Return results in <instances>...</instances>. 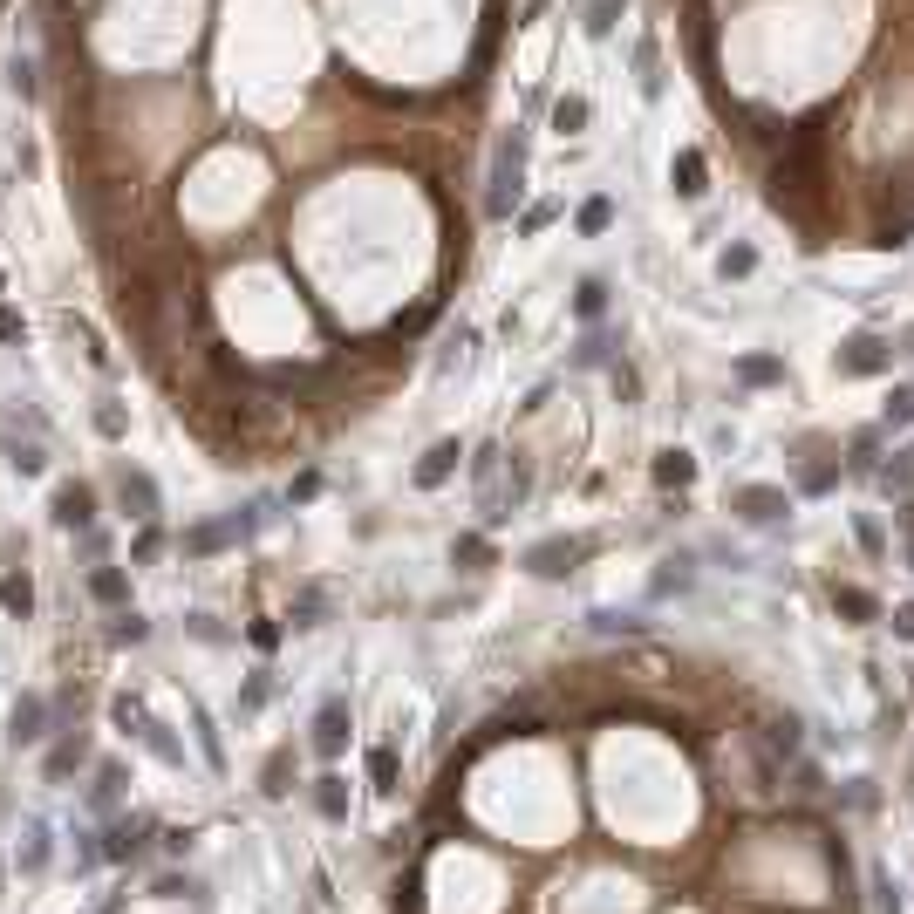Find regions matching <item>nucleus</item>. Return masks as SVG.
Returning <instances> with one entry per match:
<instances>
[{
	"instance_id": "21",
	"label": "nucleus",
	"mask_w": 914,
	"mask_h": 914,
	"mask_svg": "<svg viewBox=\"0 0 914 914\" xmlns=\"http://www.w3.org/2000/svg\"><path fill=\"white\" fill-rule=\"evenodd\" d=\"M669 178H676V191H683V198H703V151H676Z\"/></svg>"
},
{
	"instance_id": "49",
	"label": "nucleus",
	"mask_w": 914,
	"mask_h": 914,
	"mask_svg": "<svg viewBox=\"0 0 914 914\" xmlns=\"http://www.w3.org/2000/svg\"><path fill=\"white\" fill-rule=\"evenodd\" d=\"M0 812H7V792H0Z\"/></svg>"
},
{
	"instance_id": "50",
	"label": "nucleus",
	"mask_w": 914,
	"mask_h": 914,
	"mask_svg": "<svg viewBox=\"0 0 914 914\" xmlns=\"http://www.w3.org/2000/svg\"><path fill=\"white\" fill-rule=\"evenodd\" d=\"M0 287H7V280H0Z\"/></svg>"
},
{
	"instance_id": "37",
	"label": "nucleus",
	"mask_w": 914,
	"mask_h": 914,
	"mask_svg": "<svg viewBox=\"0 0 914 914\" xmlns=\"http://www.w3.org/2000/svg\"><path fill=\"white\" fill-rule=\"evenodd\" d=\"M887 423H914V389H894V396H887Z\"/></svg>"
},
{
	"instance_id": "47",
	"label": "nucleus",
	"mask_w": 914,
	"mask_h": 914,
	"mask_svg": "<svg viewBox=\"0 0 914 914\" xmlns=\"http://www.w3.org/2000/svg\"><path fill=\"white\" fill-rule=\"evenodd\" d=\"M0 887H7V860H0Z\"/></svg>"
},
{
	"instance_id": "5",
	"label": "nucleus",
	"mask_w": 914,
	"mask_h": 914,
	"mask_svg": "<svg viewBox=\"0 0 914 914\" xmlns=\"http://www.w3.org/2000/svg\"><path fill=\"white\" fill-rule=\"evenodd\" d=\"M48 519H55L62 533H89V526H96V485L62 478V485H55V498H48Z\"/></svg>"
},
{
	"instance_id": "6",
	"label": "nucleus",
	"mask_w": 914,
	"mask_h": 914,
	"mask_svg": "<svg viewBox=\"0 0 914 914\" xmlns=\"http://www.w3.org/2000/svg\"><path fill=\"white\" fill-rule=\"evenodd\" d=\"M587 553H594V539H539V546H526V573H539V580H567Z\"/></svg>"
},
{
	"instance_id": "33",
	"label": "nucleus",
	"mask_w": 914,
	"mask_h": 914,
	"mask_svg": "<svg viewBox=\"0 0 914 914\" xmlns=\"http://www.w3.org/2000/svg\"><path fill=\"white\" fill-rule=\"evenodd\" d=\"M614 21H621V0H594V14H587V35H614Z\"/></svg>"
},
{
	"instance_id": "23",
	"label": "nucleus",
	"mask_w": 914,
	"mask_h": 914,
	"mask_svg": "<svg viewBox=\"0 0 914 914\" xmlns=\"http://www.w3.org/2000/svg\"><path fill=\"white\" fill-rule=\"evenodd\" d=\"M110 642H116V648H137V642H151V621H144L137 608H123V614H116V628H110Z\"/></svg>"
},
{
	"instance_id": "36",
	"label": "nucleus",
	"mask_w": 914,
	"mask_h": 914,
	"mask_svg": "<svg viewBox=\"0 0 914 914\" xmlns=\"http://www.w3.org/2000/svg\"><path fill=\"white\" fill-rule=\"evenodd\" d=\"M689 587V560H669V573H655V594H676Z\"/></svg>"
},
{
	"instance_id": "14",
	"label": "nucleus",
	"mask_w": 914,
	"mask_h": 914,
	"mask_svg": "<svg viewBox=\"0 0 914 914\" xmlns=\"http://www.w3.org/2000/svg\"><path fill=\"white\" fill-rule=\"evenodd\" d=\"M0 457H7V471H21V478H41V471H48V444L14 437L7 423H0Z\"/></svg>"
},
{
	"instance_id": "25",
	"label": "nucleus",
	"mask_w": 914,
	"mask_h": 914,
	"mask_svg": "<svg viewBox=\"0 0 914 914\" xmlns=\"http://www.w3.org/2000/svg\"><path fill=\"white\" fill-rule=\"evenodd\" d=\"M737 382H785V362H778V355H744V362H737Z\"/></svg>"
},
{
	"instance_id": "16",
	"label": "nucleus",
	"mask_w": 914,
	"mask_h": 914,
	"mask_svg": "<svg viewBox=\"0 0 914 914\" xmlns=\"http://www.w3.org/2000/svg\"><path fill=\"white\" fill-rule=\"evenodd\" d=\"M0 608L14 614V621H28V614H35V580H28V567H7V573H0Z\"/></svg>"
},
{
	"instance_id": "31",
	"label": "nucleus",
	"mask_w": 914,
	"mask_h": 914,
	"mask_svg": "<svg viewBox=\"0 0 914 914\" xmlns=\"http://www.w3.org/2000/svg\"><path fill=\"white\" fill-rule=\"evenodd\" d=\"M587 123V96H560L553 103V130H580Z\"/></svg>"
},
{
	"instance_id": "17",
	"label": "nucleus",
	"mask_w": 914,
	"mask_h": 914,
	"mask_svg": "<svg viewBox=\"0 0 914 914\" xmlns=\"http://www.w3.org/2000/svg\"><path fill=\"white\" fill-rule=\"evenodd\" d=\"M191 730H198V751H205V764H212V778H226V737H219V724H212V710H191Z\"/></svg>"
},
{
	"instance_id": "42",
	"label": "nucleus",
	"mask_w": 914,
	"mask_h": 914,
	"mask_svg": "<svg viewBox=\"0 0 914 914\" xmlns=\"http://www.w3.org/2000/svg\"><path fill=\"white\" fill-rule=\"evenodd\" d=\"M21 335H28V321H21L14 307H0V342H21Z\"/></svg>"
},
{
	"instance_id": "12",
	"label": "nucleus",
	"mask_w": 914,
	"mask_h": 914,
	"mask_svg": "<svg viewBox=\"0 0 914 914\" xmlns=\"http://www.w3.org/2000/svg\"><path fill=\"white\" fill-rule=\"evenodd\" d=\"M116 498H123V512H130V519H157V512H164L157 478H151V471H130V464L116 471Z\"/></svg>"
},
{
	"instance_id": "44",
	"label": "nucleus",
	"mask_w": 914,
	"mask_h": 914,
	"mask_svg": "<svg viewBox=\"0 0 914 914\" xmlns=\"http://www.w3.org/2000/svg\"><path fill=\"white\" fill-rule=\"evenodd\" d=\"M253 648H280V628H273V621H253Z\"/></svg>"
},
{
	"instance_id": "28",
	"label": "nucleus",
	"mask_w": 914,
	"mask_h": 914,
	"mask_svg": "<svg viewBox=\"0 0 914 914\" xmlns=\"http://www.w3.org/2000/svg\"><path fill=\"white\" fill-rule=\"evenodd\" d=\"M608 226H614V198H587V205H580V232L594 239V232H608Z\"/></svg>"
},
{
	"instance_id": "34",
	"label": "nucleus",
	"mask_w": 914,
	"mask_h": 914,
	"mask_svg": "<svg viewBox=\"0 0 914 914\" xmlns=\"http://www.w3.org/2000/svg\"><path fill=\"white\" fill-rule=\"evenodd\" d=\"M96 430H103V437H123V430H130L123 403H96Z\"/></svg>"
},
{
	"instance_id": "3",
	"label": "nucleus",
	"mask_w": 914,
	"mask_h": 914,
	"mask_svg": "<svg viewBox=\"0 0 914 914\" xmlns=\"http://www.w3.org/2000/svg\"><path fill=\"white\" fill-rule=\"evenodd\" d=\"M519 178H526V130H512V137L498 144L492 191H485V212H492V219H505V212L519 205Z\"/></svg>"
},
{
	"instance_id": "10",
	"label": "nucleus",
	"mask_w": 914,
	"mask_h": 914,
	"mask_svg": "<svg viewBox=\"0 0 914 914\" xmlns=\"http://www.w3.org/2000/svg\"><path fill=\"white\" fill-rule=\"evenodd\" d=\"M307 744H314V758H342L348 751V703L342 696H328V703L314 710V737H307Z\"/></svg>"
},
{
	"instance_id": "18",
	"label": "nucleus",
	"mask_w": 914,
	"mask_h": 914,
	"mask_svg": "<svg viewBox=\"0 0 914 914\" xmlns=\"http://www.w3.org/2000/svg\"><path fill=\"white\" fill-rule=\"evenodd\" d=\"M151 901H205V880H198V874H178V867H171V874H157V880H151Z\"/></svg>"
},
{
	"instance_id": "39",
	"label": "nucleus",
	"mask_w": 914,
	"mask_h": 914,
	"mask_svg": "<svg viewBox=\"0 0 914 914\" xmlns=\"http://www.w3.org/2000/svg\"><path fill=\"white\" fill-rule=\"evenodd\" d=\"M853 533H860V546H867V553H887V533H880L874 519H853Z\"/></svg>"
},
{
	"instance_id": "26",
	"label": "nucleus",
	"mask_w": 914,
	"mask_h": 914,
	"mask_svg": "<svg viewBox=\"0 0 914 914\" xmlns=\"http://www.w3.org/2000/svg\"><path fill=\"white\" fill-rule=\"evenodd\" d=\"M601 307H608V280H580V294H573V314H580V321H601Z\"/></svg>"
},
{
	"instance_id": "32",
	"label": "nucleus",
	"mask_w": 914,
	"mask_h": 914,
	"mask_svg": "<svg viewBox=\"0 0 914 914\" xmlns=\"http://www.w3.org/2000/svg\"><path fill=\"white\" fill-rule=\"evenodd\" d=\"M369 778H376V792H389L396 785V751L382 744V751H369Z\"/></svg>"
},
{
	"instance_id": "35",
	"label": "nucleus",
	"mask_w": 914,
	"mask_h": 914,
	"mask_svg": "<svg viewBox=\"0 0 914 914\" xmlns=\"http://www.w3.org/2000/svg\"><path fill=\"white\" fill-rule=\"evenodd\" d=\"M157 553H164V533H157V519H151V526L137 533V546H130V560L144 567V560H157Z\"/></svg>"
},
{
	"instance_id": "1",
	"label": "nucleus",
	"mask_w": 914,
	"mask_h": 914,
	"mask_svg": "<svg viewBox=\"0 0 914 914\" xmlns=\"http://www.w3.org/2000/svg\"><path fill=\"white\" fill-rule=\"evenodd\" d=\"M110 724L123 730V737H137V744H144V751H151L164 771H185V744L171 737V724H157L151 710H144V696L116 689V696H110Z\"/></svg>"
},
{
	"instance_id": "11",
	"label": "nucleus",
	"mask_w": 914,
	"mask_h": 914,
	"mask_svg": "<svg viewBox=\"0 0 914 914\" xmlns=\"http://www.w3.org/2000/svg\"><path fill=\"white\" fill-rule=\"evenodd\" d=\"M730 512H744L751 526H771V519L792 512V498L778 492V485H737V492H730Z\"/></svg>"
},
{
	"instance_id": "20",
	"label": "nucleus",
	"mask_w": 914,
	"mask_h": 914,
	"mask_svg": "<svg viewBox=\"0 0 914 914\" xmlns=\"http://www.w3.org/2000/svg\"><path fill=\"white\" fill-rule=\"evenodd\" d=\"M314 812H321V819H335V826L348 819V785L335 778V771H328V778H314Z\"/></svg>"
},
{
	"instance_id": "9",
	"label": "nucleus",
	"mask_w": 914,
	"mask_h": 914,
	"mask_svg": "<svg viewBox=\"0 0 914 914\" xmlns=\"http://www.w3.org/2000/svg\"><path fill=\"white\" fill-rule=\"evenodd\" d=\"M14 867H21L28 880H41L48 867H55V826H48V819H28V826H21V846H14Z\"/></svg>"
},
{
	"instance_id": "13",
	"label": "nucleus",
	"mask_w": 914,
	"mask_h": 914,
	"mask_svg": "<svg viewBox=\"0 0 914 914\" xmlns=\"http://www.w3.org/2000/svg\"><path fill=\"white\" fill-rule=\"evenodd\" d=\"M894 362V348L880 342V335H853V342L839 348V376H880Z\"/></svg>"
},
{
	"instance_id": "27",
	"label": "nucleus",
	"mask_w": 914,
	"mask_h": 914,
	"mask_svg": "<svg viewBox=\"0 0 914 914\" xmlns=\"http://www.w3.org/2000/svg\"><path fill=\"white\" fill-rule=\"evenodd\" d=\"M833 608L853 614V621H874V594L867 587H833Z\"/></svg>"
},
{
	"instance_id": "48",
	"label": "nucleus",
	"mask_w": 914,
	"mask_h": 914,
	"mask_svg": "<svg viewBox=\"0 0 914 914\" xmlns=\"http://www.w3.org/2000/svg\"><path fill=\"white\" fill-rule=\"evenodd\" d=\"M908 355H914V328H908Z\"/></svg>"
},
{
	"instance_id": "29",
	"label": "nucleus",
	"mask_w": 914,
	"mask_h": 914,
	"mask_svg": "<svg viewBox=\"0 0 914 914\" xmlns=\"http://www.w3.org/2000/svg\"><path fill=\"white\" fill-rule=\"evenodd\" d=\"M321 614H328V594H321V587H307L301 601H294V628H321Z\"/></svg>"
},
{
	"instance_id": "15",
	"label": "nucleus",
	"mask_w": 914,
	"mask_h": 914,
	"mask_svg": "<svg viewBox=\"0 0 914 914\" xmlns=\"http://www.w3.org/2000/svg\"><path fill=\"white\" fill-rule=\"evenodd\" d=\"M457 464H464V444H457V437H444V444H430V457L417 464V485H423V492H437V485L451 478Z\"/></svg>"
},
{
	"instance_id": "43",
	"label": "nucleus",
	"mask_w": 914,
	"mask_h": 914,
	"mask_svg": "<svg viewBox=\"0 0 914 914\" xmlns=\"http://www.w3.org/2000/svg\"><path fill=\"white\" fill-rule=\"evenodd\" d=\"M553 212H560V205H533V212L519 219V232H546V226H553Z\"/></svg>"
},
{
	"instance_id": "40",
	"label": "nucleus",
	"mask_w": 914,
	"mask_h": 914,
	"mask_svg": "<svg viewBox=\"0 0 914 914\" xmlns=\"http://www.w3.org/2000/svg\"><path fill=\"white\" fill-rule=\"evenodd\" d=\"M185 628H191V635H198V642H226V628H219V621H212V614H191Z\"/></svg>"
},
{
	"instance_id": "22",
	"label": "nucleus",
	"mask_w": 914,
	"mask_h": 914,
	"mask_svg": "<svg viewBox=\"0 0 914 914\" xmlns=\"http://www.w3.org/2000/svg\"><path fill=\"white\" fill-rule=\"evenodd\" d=\"M696 478V457L689 451H662L655 457V485H689Z\"/></svg>"
},
{
	"instance_id": "38",
	"label": "nucleus",
	"mask_w": 914,
	"mask_h": 914,
	"mask_svg": "<svg viewBox=\"0 0 914 914\" xmlns=\"http://www.w3.org/2000/svg\"><path fill=\"white\" fill-rule=\"evenodd\" d=\"M451 553L464 560V567H485V539H478V533H464V539L451 546Z\"/></svg>"
},
{
	"instance_id": "8",
	"label": "nucleus",
	"mask_w": 914,
	"mask_h": 914,
	"mask_svg": "<svg viewBox=\"0 0 914 914\" xmlns=\"http://www.w3.org/2000/svg\"><path fill=\"white\" fill-rule=\"evenodd\" d=\"M82 764H89V730H82V724H62V737L48 744V764H41V771H48V785L76 778Z\"/></svg>"
},
{
	"instance_id": "41",
	"label": "nucleus",
	"mask_w": 914,
	"mask_h": 914,
	"mask_svg": "<svg viewBox=\"0 0 914 914\" xmlns=\"http://www.w3.org/2000/svg\"><path fill=\"white\" fill-rule=\"evenodd\" d=\"M280 792H287V751L267 764V799H280Z\"/></svg>"
},
{
	"instance_id": "2",
	"label": "nucleus",
	"mask_w": 914,
	"mask_h": 914,
	"mask_svg": "<svg viewBox=\"0 0 914 914\" xmlns=\"http://www.w3.org/2000/svg\"><path fill=\"white\" fill-rule=\"evenodd\" d=\"M96 833H103V860H110V867H130V860H144V853L157 846L164 826H157L151 812H116V819H103Z\"/></svg>"
},
{
	"instance_id": "45",
	"label": "nucleus",
	"mask_w": 914,
	"mask_h": 914,
	"mask_svg": "<svg viewBox=\"0 0 914 914\" xmlns=\"http://www.w3.org/2000/svg\"><path fill=\"white\" fill-rule=\"evenodd\" d=\"M894 635H901V642H914V601H908V608H894Z\"/></svg>"
},
{
	"instance_id": "7",
	"label": "nucleus",
	"mask_w": 914,
	"mask_h": 914,
	"mask_svg": "<svg viewBox=\"0 0 914 914\" xmlns=\"http://www.w3.org/2000/svg\"><path fill=\"white\" fill-rule=\"evenodd\" d=\"M123 792H130V771H123L116 758H103L96 771H89V792H82L89 819H116V812H123Z\"/></svg>"
},
{
	"instance_id": "19",
	"label": "nucleus",
	"mask_w": 914,
	"mask_h": 914,
	"mask_svg": "<svg viewBox=\"0 0 914 914\" xmlns=\"http://www.w3.org/2000/svg\"><path fill=\"white\" fill-rule=\"evenodd\" d=\"M89 594H96L103 608H123V601H130V573L123 567H96L89 573Z\"/></svg>"
},
{
	"instance_id": "24",
	"label": "nucleus",
	"mask_w": 914,
	"mask_h": 914,
	"mask_svg": "<svg viewBox=\"0 0 914 914\" xmlns=\"http://www.w3.org/2000/svg\"><path fill=\"white\" fill-rule=\"evenodd\" d=\"M267 703H273V669H253V676H246V689H239V710L253 717V710H267Z\"/></svg>"
},
{
	"instance_id": "46",
	"label": "nucleus",
	"mask_w": 914,
	"mask_h": 914,
	"mask_svg": "<svg viewBox=\"0 0 914 914\" xmlns=\"http://www.w3.org/2000/svg\"><path fill=\"white\" fill-rule=\"evenodd\" d=\"M123 908H130V901H123V894H116V901H103V908H96V914H123Z\"/></svg>"
},
{
	"instance_id": "30",
	"label": "nucleus",
	"mask_w": 914,
	"mask_h": 914,
	"mask_svg": "<svg viewBox=\"0 0 914 914\" xmlns=\"http://www.w3.org/2000/svg\"><path fill=\"white\" fill-rule=\"evenodd\" d=\"M717 273H724V280H744V273H758V253H751V246H724Z\"/></svg>"
},
{
	"instance_id": "4",
	"label": "nucleus",
	"mask_w": 914,
	"mask_h": 914,
	"mask_svg": "<svg viewBox=\"0 0 914 914\" xmlns=\"http://www.w3.org/2000/svg\"><path fill=\"white\" fill-rule=\"evenodd\" d=\"M48 730H55V703L41 689H21L14 710H7V751H35Z\"/></svg>"
}]
</instances>
